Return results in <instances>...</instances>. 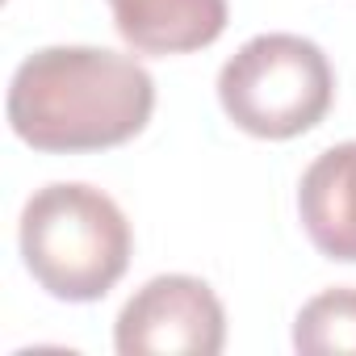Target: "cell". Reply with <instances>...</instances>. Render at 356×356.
Masks as SVG:
<instances>
[{
	"label": "cell",
	"instance_id": "obj_1",
	"mask_svg": "<svg viewBox=\"0 0 356 356\" xmlns=\"http://www.w3.org/2000/svg\"><path fill=\"white\" fill-rule=\"evenodd\" d=\"M155 113V80L134 55L105 47H42L9 80V130L47 155L130 143Z\"/></svg>",
	"mask_w": 356,
	"mask_h": 356
},
{
	"label": "cell",
	"instance_id": "obj_2",
	"mask_svg": "<svg viewBox=\"0 0 356 356\" xmlns=\"http://www.w3.org/2000/svg\"><path fill=\"white\" fill-rule=\"evenodd\" d=\"M17 248L38 289L59 302H97L126 277L134 235L109 193L55 181L26 202Z\"/></svg>",
	"mask_w": 356,
	"mask_h": 356
},
{
	"label": "cell",
	"instance_id": "obj_3",
	"mask_svg": "<svg viewBox=\"0 0 356 356\" xmlns=\"http://www.w3.org/2000/svg\"><path fill=\"white\" fill-rule=\"evenodd\" d=\"M222 113L252 138H298L335 101V72L318 42L302 34H256L218 72Z\"/></svg>",
	"mask_w": 356,
	"mask_h": 356
},
{
	"label": "cell",
	"instance_id": "obj_4",
	"mask_svg": "<svg viewBox=\"0 0 356 356\" xmlns=\"http://www.w3.org/2000/svg\"><path fill=\"white\" fill-rule=\"evenodd\" d=\"M227 310L218 293L189 273L151 277L118 314L113 348L122 356H218Z\"/></svg>",
	"mask_w": 356,
	"mask_h": 356
},
{
	"label": "cell",
	"instance_id": "obj_5",
	"mask_svg": "<svg viewBox=\"0 0 356 356\" xmlns=\"http://www.w3.org/2000/svg\"><path fill=\"white\" fill-rule=\"evenodd\" d=\"M298 218L327 260L356 264V143L314 155L298 185Z\"/></svg>",
	"mask_w": 356,
	"mask_h": 356
},
{
	"label": "cell",
	"instance_id": "obj_6",
	"mask_svg": "<svg viewBox=\"0 0 356 356\" xmlns=\"http://www.w3.org/2000/svg\"><path fill=\"white\" fill-rule=\"evenodd\" d=\"M118 34L138 55H189L222 38L227 0H109Z\"/></svg>",
	"mask_w": 356,
	"mask_h": 356
},
{
	"label": "cell",
	"instance_id": "obj_7",
	"mask_svg": "<svg viewBox=\"0 0 356 356\" xmlns=\"http://www.w3.org/2000/svg\"><path fill=\"white\" fill-rule=\"evenodd\" d=\"M293 348L306 356H356V289H323L293 318Z\"/></svg>",
	"mask_w": 356,
	"mask_h": 356
}]
</instances>
